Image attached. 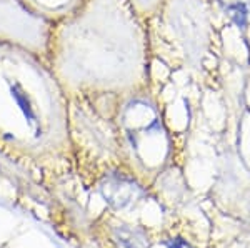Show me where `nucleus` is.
<instances>
[{
	"label": "nucleus",
	"mask_w": 250,
	"mask_h": 248,
	"mask_svg": "<svg viewBox=\"0 0 250 248\" xmlns=\"http://www.w3.org/2000/svg\"><path fill=\"white\" fill-rule=\"evenodd\" d=\"M130 20L119 0H83L52 25L47 62L70 102L127 85L135 47L125 38Z\"/></svg>",
	"instance_id": "1"
},
{
	"label": "nucleus",
	"mask_w": 250,
	"mask_h": 248,
	"mask_svg": "<svg viewBox=\"0 0 250 248\" xmlns=\"http://www.w3.org/2000/svg\"><path fill=\"white\" fill-rule=\"evenodd\" d=\"M68 100L47 58L0 43V140L42 145L63 134Z\"/></svg>",
	"instance_id": "2"
},
{
	"label": "nucleus",
	"mask_w": 250,
	"mask_h": 248,
	"mask_svg": "<svg viewBox=\"0 0 250 248\" xmlns=\"http://www.w3.org/2000/svg\"><path fill=\"white\" fill-rule=\"evenodd\" d=\"M52 23L20 0H0V43H12L47 58Z\"/></svg>",
	"instance_id": "3"
},
{
	"label": "nucleus",
	"mask_w": 250,
	"mask_h": 248,
	"mask_svg": "<svg viewBox=\"0 0 250 248\" xmlns=\"http://www.w3.org/2000/svg\"><path fill=\"white\" fill-rule=\"evenodd\" d=\"M100 191L105 202L114 209H125L142 195V189L135 182L120 175L107 177L100 185Z\"/></svg>",
	"instance_id": "4"
},
{
	"label": "nucleus",
	"mask_w": 250,
	"mask_h": 248,
	"mask_svg": "<svg viewBox=\"0 0 250 248\" xmlns=\"http://www.w3.org/2000/svg\"><path fill=\"white\" fill-rule=\"evenodd\" d=\"M35 15L54 25L55 22L70 15L83 0H20Z\"/></svg>",
	"instance_id": "5"
},
{
	"label": "nucleus",
	"mask_w": 250,
	"mask_h": 248,
	"mask_svg": "<svg viewBox=\"0 0 250 248\" xmlns=\"http://www.w3.org/2000/svg\"><path fill=\"white\" fill-rule=\"evenodd\" d=\"M117 242L122 245V248H148V240L142 231L128 227L117 230Z\"/></svg>",
	"instance_id": "6"
},
{
	"label": "nucleus",
	"mask_w": 250,
	"mask_h": 248,
	"mask_svg": "<svg viewBox=\"0 0 250 248\" xmlns=\"http://www.w3.org/2000/svg\"><path fill=\"white\" fill-rule=\"evenodd\" d=\"M219 2L224 5L229 17H230L237 25L245 27V23H247V9H245L242 0H219Z\"/></svg>",
	"instance_id": "7"
},
{
	"label": "nucleus",
	"mask_w": 250,
	"mask_h": 248,
	"mask_svg": "<svg viewBox=\"0 0 250 248\" xmlns=\"http://www.w3.org/2000/svg\"><path fill=\"white\" fill-rule=\"evenodd\" d=\"M168 248H192V247L188 245L187 242H184V240L177 238V240H173V242H170V245H168Z\"/></svg>",
	"instance_id": "8"
}]
</instances>
